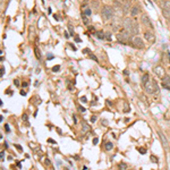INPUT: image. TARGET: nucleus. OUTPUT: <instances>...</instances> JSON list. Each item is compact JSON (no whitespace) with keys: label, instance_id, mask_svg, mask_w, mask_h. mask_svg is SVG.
<instances>
[{"label":"nucleus","instance_id":"nucleus-7","mask_svg":"<svg viewBox=\"0 0 170 170\" xmlns=\"http://www.w3.org/2000/svg\"><path fill=\"white\" fill-rule=\"evenodd\" d=\"M154 73L156 74V76H159L160 78H163L165 77V69L162 68L161 66H156V67H154Z\"/></svg>","mask_w":170,"mask_h":170},{"label":"nucleus","instance_id":"nucleus-26","mask_svg":"<svg viewBox=\"0 0 170 170\" xmlns=\"http://www.w3.org/2000/svg\"><path fill=\"white\" fill-rule=\"evenodd\" d=\"M5 128H6V131H7V132H9V126H8L7 124L5 125Z\"/></svg>","mask_w":170,"mask_h":170},{"label":"nucleus","instance_id":"nucleus-25","mask_svg":"<svg viewBox=\"0 0 170 170\" xmlns=\"http://www.w3.org/2000/svg\"><path fill=\"white\" fill-rule=\"evenodd\" d=\"M22 118H23L24 120H27V115H26V113H24L23 116H22Z\"/></svg>","mask_w":170,"mask_h":170},{"label":"nucleus","instance_id":"nucleus-22","mask_svg":"<svg viewBox=\"0 0 170 170\" xmlns=\"http://www.w3.org/2000/svg\"><path fill=\"white\" fill-rule=\"evenodd\" d=\"M129 111V109H128V104L125 102V112H128Z\"/></svg>","mask_w":170,"mask_h":170},{"label":"nucleus","instance_id":"nucleus-32","mask_svg":"<svg viewBox=\"0 0 170 170\" xmlns=\"http://www.w3.org/2000/svg\"><path fill=\"white\" fill-rule=\"evenodd\" d=\"M20 95H26V92H24V91H22V92H20Z\"/></svg>","mask_w":170,"mask_h":170},{"label":"nucleus","instance_id":"nucleus-21","mask_svg":"<svg viewBox=\"0 0 170 170\" xmlns=\"http://www.w3.org/2000/svg\"><path fill=\"white\" fill-rule=\"evenodd\" d=\"M59 69H60V67L59 66H55L53 68H52V71H58Z\"/></svg>","mask_w":170,"mask_h":170},{"label":"nucleus","instance_id":"nucleus-3","mask_svg":"<svg viewBox=\"0 0 170 170\" xmlns=\"http://www.w3.org/2000/svg\"><path fill=\"white\" fill-rule=\"evenodd\" d=\"M144 87H145V91H146L149 94H154L156 92V90H158V86H156V82H153V80H150Z\"/></svg>","mask_w":170,"mask_h":170},{"label":"nucleus","instance_id":"nucleus-31","mask_svg":"<svg viewBox=\"0 0 170 170\" xmlns=\"http://www.w3.org/2000/svg\"><path fill=\"white\" fill-rule=\"evenodd\" d=\"M80 112H84L85 111V109L83 108V107H80Z\"/></svg>","mask_w":170,"mask_h":170},{"label":"nucleus","instance_id":"nucleus-11","mask_svg":"<svg viewBox=\"0 0 170 170\" xmlns=\"http://www.w3.org/2000/svg\"><path fill=\"white\" fill-rule=\"evenodd\" d=\"M131 13H132V16H136V15L140 13V9H138V7H132V9H131Z\"/></svg>","mask_w":170,"mask_h":170},{"label":"nucleus","instance_id":"nucleus-14","mask_svg":"<svg viewBox=\"0 0 170 170\" xmlns=\"http://www.w3.org/2000/svg\"><path fill=\"white\" fill-rule=\"evenodd\" d=\"M82 126H83V131H85V132H89V131H90V126H89L87 124L83 123L82 124Z\"/></svg>","mask_w":170,"mask_h":170},{"label":"nucleus","instance_id":"nucleus-28","mask_svg":"<svg viewBox=\"0 0 170 170\" xmlns=\"http://www.w3.org/2000/svg\"><path fill=\"white\" fill-rule=\"evenodd\" d=\"M50 59H53V56H52V55H49V57H48V60H50Z\"/></svg>","mask_w":170,"mask_h":170},{"label":"nucleus","instance_id":"nucleus-29","mask_svg":"<svg viewBox=\"0 0 170 170\" xmlns=\"http://www.w3.org/2000/svg\"><path fill=\"white\" fill-rule=\"evenodd\" d=\"M95 120H96V117H94V116H93V117H92V119H91V121H93V123H94Z\"/></svg>","mask_w":170,"mask_h":170},{"label":"nucleus","instance_id":"nucleus-19","mask_svg":"<svg viewBox=\"0 0 170 170\" xmlns=\"http://www.w3.org/2000/svg\"><path fill=\"white\" fill-rule=\"evenodd\" d=\"M83 22H84V24H89V22H90V20H89V18H87V17L83 16Z\"/></svg>","mask_w":170,"mask_h":170},{"label":"nucleus","instance_id":"nucleus-13","mask_svg":"<svg viewBox=\"0 0 170 170\" xmlns=\"http://www.w3.org/2000/svg\"><path fill=\"white\" fill-rule=\"evenodd\" d=\"M112 143H111V142H107V144H105V150H107V151H110V150H111V149H112Z\"/></svg>","mask_w":170,"mask_h":170},{"label":"nucleus","instance_id":"nucleus-23","mask_svg":"<svg viewBox=\"0 0 170 170\" xmlns=\"http://www.w3.org/2000/svg\"><path fill=\"white\" fill-rule=\"evenodd\" d=\"M99 143V138L98 137H95L94 140H93V144H98Z\"/></svg>","mask_w":170,"mask_h":170},{"label":"nucleus","instance_id":"nucleus-24","mask_svg":"<svg viewBox=\"0 0 170 170\" xmlns=\"http://www.w3.org/2000/svg\"><path fill=\"white\" fill-rule=\"evenodd\" d=\"M96 34H98V36H99V39H103V38H104L103 35H102V33H101V32H98V33H96Z\"/></svg>","mask_w":170,"mask_h":170},{"label":"nucleus","instance_id":"nucleus-1","mask_svg":"<svg viewBox=\"0 0 170 170\" xmlns=\"http://www.w3.org/2000/svg\"><path fill=\"white\" fill-rule=\"evenodd\" d=\"M124 27H125V30L128 31L131 34H137L138 33L137 25L134 23L131 18H126L125 20H124Z\"/></svg>","mask_w":170,"mask_h":170},{"label":"nucleus","instance_id":"nucleus-17","mask_svg":"<svg viewBox=\"0 0 170 170\" xmlns=\"http://www.w3.org/2000/svg\"><path fill=\"white\" fill-rule=\"evenodd\" d=\"M119 168H120V170H125L127 168V165H125V163H120V165H119Z\"/></svg>","mask_w":170,"mask_h":170},{"label":"nucleus","instance_id":"nucleus-15","mask_svg":"<svg viewBox=\"0 0 170 170\" xmlns=\"http://www.w3.org/2000/svg\"><path fill=\"white\" fill-rule=\"evenodd\" d=\"M34 52H35V56H36V58H38V59H40V58H41V55H40V52H39L38 48H34Z\"/></svg>","mask_w":170,"mask_h":170},{"label":"nucleus","instance_id":"nucleus-9","mask_svg":"<svg viewBox=\"0 0 170 170\" xmlns=\"http://www.w3.org/2000/svg\"><path fill=\"white\" fill-rule=\"evenodd\" d=\"M149 82H150V77H149V75H147V74H144V75L142 76V84L145 86Z\"/></svg>","mask_w":170,"mask_h":170},{"label":"nucleus","instance_id":"nucleus-33","mask_svg":"<svg viewBox=\"0 0 170 170\" xmlns=\"http://www.w3.org/2000/svg\"><path fill=\"white\" fill-rule=\"evenodd\" d=\"M91 58H92V59H95V60H96V57H94L93 55H91Z\"/></svg>","mask_w":170,"mask_h":170},{"label":"nucleus","instance_id":"nucleus-18","mask_svg":"<svg viewBox=\"0 0 170 170\" xmlns=\"http://www.w3.org/2000/svg\"><path fill=\"white\" fill-rule=\"evenodd\" d=\"M80 102H82V103H86V102H87L86 96H82V98H80Z\"/></svg>","mask_w":170,"mask_h":170},{"label":"nucleus","instance_id":"nucleus-27","mask_svg":"<svg viewBox=\"0 0 170 170\" xmlns=\"http://www.w3.org/2000/svg\"><path fill=\"white\" fill-rule=\"evenodd\" d=\"M5 74V69H4V67H1V75H4Z\"/></svg>","mask_w":170,"mask_h":170},{"label":"nucleus","instance_id":"nucleus-12","mask_svg":"<svg viewBox=\"0 0 170 170\" xmlns=\"http://www.w3.org/2000/svg\"><path fill=\"white\" fill-rule=\"evenodd\" d=\"M163 15H165V17H167V18H169V17H170V9H167V8H163Z\"/></svg>","mask_w":170,"mask_h":170},{"label":"nucleus","instance_id":"nucleus-4","mask_svg":"<svg viewBox=\"0 0 170 170\" xmlns=\"http://www.w3.org/2000/svg\"><path fill=\"white\" fill-rule=\"evenodd\" d=\"M132 44L134 46L135 48H138V49H144V42L142 41V39L140 38V36H137V35H135L134 38L132 39Z\"/></svg>","mask_w":170,"mask_h":170},{"label":"nucleus","instance_id":"nucleus-5","mask_svg":"<svg viewBox=\"0 0 170 170\" xmlns=\"http://www.w3.org/2000/svg\"><path fill=\"white\" fill-rule=\"evenodd\" d=\"M129 36H131V33H129L128 31H126V30H121L118 35V40L120 41V42L126 43V41L129 39Z\"/></svg>","mask_w":170,"mask_h":170},{"label":"nucleus","instance_id":"nucleus-16","mask_svg":"<svg viewBox=\"0 0 170 170\" xmlns=\"http://www.w3.org/2000/svg\"><path fill=\"white\" fill-rule=\"evenodd\" d=\"M163 8L170 9V1H165V2H163Z\"/></svg>","mask_w":170,"mask_h":170},{"label":"nucleus","instance_id":"nucleus-30","mask_svg":"<svg viewBox=\"0 0 170 170\" xmlns=\"http://www.w3.org/2000/svg\"><path fill=\"white\" fill-rule=\"evenodd\" d=\"M15 85H16V86H19V83H18V80H15Z\"/></svg>","mask_w":170,"mask_h":170},{"label":"nucleus","instance_id":"nucleus-8","mask_svg":"<svg viewBox=\"0 0 170 170\" xmlns=\"http://www.w3.org/2000/svg\"><path fill=\"white\" fill-rule=\"evenodd\" d=\"M162 86L170 90V76L169 75H165L163 78H162Z\"/></svg>","mask_w":170,"mask_h":170},{"label":"nucleus","instance_id":"nucleus-2","mask_svg":"<svg viewBox=\"0 0 170 170\" xmlns=\"http://www.w3.org/2000/svg\"><path fill=\"white\" fill-rule=\"evenodd\" d=\"M102 16H103L104 19H111L113 17V9L110 7V6H105L103 7V9H102Z\"/></svg>","mask_w":170,"mask_h":170},{"label":"nucleus","instance_id":"nucleus-6","mask_svg":"<svg viewBox=\"0 0 170 170\" xmlns=\"http://www.w3.org/2000/svg\"><path fill=\"white\" fill-rule=\"evenodd\" d=\"M144 38H145V40L149 41L150 43H153L154 41H156V36H154V34L152 33V32H150V31H146V32L144 33Z\"/></svg>","mask_w":170,"mask_h":170},{"label":"nucleus","instance_id":"nucleus-20","mask_svg":"<svg viewBox=\"0 0 170 170\" xmlns=\"http://www.w3.org/2000/svg\"><path fill=\"white\" fill-rule=\"evenodd\" d=\"M84 14L86 15V16H90V15H91V10L90 9H85Z\"/></svg>","mask_w":170,"mask_h":170},{"label":"nucleus","instance_id":"nucleus-10","mask_svg":"<svg viewBox=\"0 0 170 170\" xmlns=\"http://www.w3.org/2000/svg\"><path fill=\"white\" fill-rule=\"evenodd\" d=\"M142 22H143L144 24H146L147 26H151V28L153 27V26H152V24H151V22H150V19L147 18V16H143V19H142Z\"/></svg>","mask_w":170,"mask_h":170},{"label":"nucleus","instance_id":"nucleus-34","mask_svg":"<svg viewBox=\"0 0 170 170\" xmlns=\"http://www.w3.org/2000/svg\"><path fill=\"white\" fill-rule=\"evenodd\" d=\"M51 170H53V169H51Z\"/></svg>","mask_w":170,"mask_h":170}]
</instances>
